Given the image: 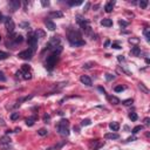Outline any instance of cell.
<instances>
[{
	"label": "cell",
	"mask_w": 150,
	"mask_h": 150,
	"mask_svg": "<svg viewBox=\"0 0 150 150\" xmlns=\"http://www.w3.org/2000/svg\"><path fill=\"white\" fill-rule=\"evenodd\" d=\"M9 7H11V9H12V12H14V11H17L19 7H20V1H18V0H11L8 2Z\"/></svg>",
	"instance_id": "cell-9"
},
{
	"label": "cell",
	"mask_w": 150,
	"mask_h": 150,
	"mask_svg": "<svg viewBox=\"0 0 150 150\" xmlns=\"http://www.w3.org/2000/svg\"><path fill=\"white\" fill-rule=\"evenodd\" d=\"M135 140H136V137H129L127 140V142H131V141H135Z\"/></svg>",
	"instance_id": "cell-44"
},
{
	"label": "cell",
	"mask_w": 150,
	"mask_h": 150,
	"mask_svg": "<svg viewBox=\"0 0 150 150\" xmlns=\"http://www.w3.org/2000/svg\"><path fill=\"white\" fill-rule=\"evenodd\" d=\"M112 47H114V48H116V49H120V48H121V46H118L117 43H114V45H112Z\"/></svg>",
	"instance_id": "cell-42"
},
{
	"label": "cell",
	"mask_w": 150,
	"mask_h": 150,
	"mask_svg": "<svg viewBox=\"0 0 150 150\" xmlns=\"http://www.w3.org/2000/svg\"><path fill=\"white\" fill-rule=\"evenodd\" d=\"M89 7H90V2H87V4L84 5V11H88V9H89Z\"/></svg>",
	"instance_id": "cell-38"
},
{
	"label": "cell",
	"mask_w": 150,
	"mask_h": 150,
	"mask_svg": "<svg viewBox=\"0 0 150 150\" xmlns=\"http://www.w3.org/2000/svg\"><path fill=\"white\" fill-rule=\"evenodd\" d=\"M0 21H4V17H2V14L0 13Z\"/></svg>",
	"instance_id": "cell-47"
},
{
	"label": "cell",
	"mask_w": 150,
	"mask_h": 150,
	"mask_svg": "<svg viewBox=\"0 0 150 150\" xmlns=\"http://www.w3.org/2000/svg\"><path fill=\"white\" fill-rule=\"evenodd\" d=\"M21 72L24 73V72H31V67L27 66V65H22L21 67Z\"/></svg>",
	"instance_id": "cell-30"
},
{
	"label": "cell",
	"mask_w": 150,
	"mask_h": 150,
	"mask_svg": "<svg viewBox=\"0 0 150 150\" xmlns=\"http://www.w3.org/2000/svg\"><path fill=\"white\" fill-rule=\"evenodd\" d=\"M63 14L62 12H60V11H55V12H49V17L52 18H61Z\"/></svg>",
	"instance_id": "cell-16"
},
{
	"label": "cell",
	"mask_w": 150,
	"mask_h": 150,
	"mask_svg": "<svg viewBox=\"0 0 150 150\" xmlns=\"http://www.w3.org/2000/svg\"><path fill=\"white\" fill-rule=\"evenodd\" d=\"M18 117H19V112H13L12 115H11V120H13V121H15Z\"/></svg>",
	"instance_id": "cell-33"
},
{
	"label": "cell",
	"mask_w": 150,
	"mask_h": 150,
	"mask_svg": "<svg viewBox=\"0 0 150 150\" xmlns=\"http://www.w3.org/2000/svg\"><path fill=\"white\" fill-rule=\"evenodd\" d=\"M9 56L8 53H6V52H2V50H0V60H5V59H7Z\"/></svg>",
	"instance_id": "cell-23"
},
{
	"label": "cell",
	"mask_w": 150,
	"mask_h": 150,
	"mask_svg": "<svg viewBox=\"0 0 150 150\" xmlns=\"http://www.w3.org/2000/svg\"><path fill=\"white\" fill-rule=\"evenodd\" d=\"M18 56L20 59H22V60H31L32 56H33V50L31 49V48H28V49H26V50H22V52H20L18 54Z\"/></svg>",
	"instance_id": "cell-5"
},
{
	"label": "cell",
	"mask_w": 150,
	"mask_h": 150,
	"mask_svg": "<svg viewBox=\"0 0 150 150\" xmlns=\"http://www.w3.org/2000/svg\"><path fill=\"white\" fill-rule=\"evenodd\" d=\"M114 5H115V1H108L106 4V6H104V11L107 13H110L112 11V8H114Z\"/></svg>",
	"instance_id": "cell-11"
},
{
	"label": "cell",
	"mask_w": 150,
	"mask_h": 150,
	"mask_svg": "<svg viewBox=\"0 0 150 150\" xmlns=\"http://www.w3.org/2000/svg\"><path fill=\"white\" fill-rule=\"evenodd\" d=\"M0 123H1V124H5V122H4V120H1V118H0Z\"/></svg>",
	"instance_id": "cell-48"
},
{
	"label": "cell",
	"mask_w": 150,
	"mask_h": 150,
	"mask_svg": "<svg viewBox=\"0 0 150 150\" xmlns=\"http://www.w3.org/2000/svg\"><path fill=\"white\" fill-rule=\"evenodd\" d=\"M38 134H39L40 136H46L47 134H48V131H47L46 129H43V128H42V129H39V130H38Z\"/></svg>",
	"instance_id": "cell-26"
},
{
	"label": "cell",
	"mask_w": 150,
	"mask_h": 150,
	"mask_svg": "<svg viewBox=\"0 0 150 150\" xmlns=\"http://www.w3.org/2000/svg\"><path fill=\"white\" fill-rule=\"evenodd\" d=\"M101 25L104 26V27H112V20L109 19V18H106L103 20H101Z\"/></svg>",
	"instance_id": "cell-13"
},
{
	"label": "cell",
	"mask_w": 150,
	"mask_h": 150,
	"mask_svg": "<svg viewBox=\"0 0 150 150\" xmlns=\"http://www.w3.org/2000/svg\"><path fill=\"white\" fill-rule=\"evenodd\" d=\"M138 87L141 88V89H142V90H143L144 93H146V94H148V93H149V90H148V88L144 87V84H143V83H140V86H138Z\"/></svg>",
	"instance_id": "cell-32"
},
{
	"label": "cell",
	"mask_w": 150,
	"mask_h": 150,
	"mask_svg": "<svg viewBox=\"0 0 150 150\" xmlns=\"http://www.w3.org/2000/svg\"><path fill=\"white\" fill-rule=\"evenodd\" d=\"M106 79L110 81V80H114L115 79V75H112V74H106Z\"/></svg>",
	"instance_id": "cell-34"
},
{
	"label": "cell",
	"mask_w": 150,
	"mask_h": 150,
	"mask_svg": "<svg viewBox=\"0 0 150 150\" xmlns=\"http://www.w3.org/2000/svg\"><path fill=\"white\" fill-rule=\"evenodd\" d=\"M108 99H109V101H110L112 104H118V103H120V100L117 99L116 96H109Z\"/></svg>",
	"instance_id": "cell-19"
},
{
	"label": "cell",
	"mask_w": 150,
	"mask_h": 150,
	"mask_svg": "<svg viewBox=\"0 0 150 150\" xmlns=\"http://www.w3.org/2000/svg\"><path fill=\"white\" fill-rule=\"evenodd\" d=\"M58 60H59V56H58V55L50 54L49 56H47V60H46V68L48 69V71H52V69L54 68V66L56 65Z\"/></svg>",
	"instance_id": "cell-3"
},
{
	"label": "cell",
	"mask_w": 150,
	"mask_h": 150,
	"mask_svg": "<svg viewBox=\"0 0 150 150\" xmlns=\"http://www.w3.org/2000/svg\"><path fill=\"white\" fill-rule=\"evenodd\" d=\"M109 128H110L112 131H117V130L120 129V124H118L117 122H110V123H109Z\"/></svg>",
	"instance_id": "cell-15"
},
{
	"label": "cell",
	"mask_w": 150,
	"mask_h": 150,
	"mask_svg": "<svg viewBox=\"0 0 150 150\" xmlns=\"http://www.w3.org/2000/svg\"><path fill=\"white\" fill-rule=\"evenodd\" d=\"M67 37H68V40L71 42L72 46H83L84 40H82V37H81V33H80L77 29L75 28H68V33H67Z\"/></svg>",
	"instance_id": "cell-1"
},
{
	"label": "cell",
	"mask_w": 150,
	"mask_h": 150,
	"mask_svg": "<svg viewBox=\"0 0 150 150\" xmlns=\"http://www.w3.org/2000/svg\"><path fill=\"white\" fill-rule=\"evenodd\" d=\"M117 59H118V61H124V58H123L122 55H118V56H117Z\"/></svg>",
	"instance_id": "cell-43"
},
{
	"label": "cell",
	"mask_w": 150,
	"mask_h": 150,
	"mask_svg": "<svg viewBox=\"0 0 150 150\" xmlns=\"http://www.w3.org/2000/svg\"><path fill=\"white\" fill-rule=\"evenodd\" d=\"M27 42H28V45L31 46V49L35 50L37 48V43H38V37L35 35L34 32H29L28 33V37H27Z\"/></svg>",
	"instance_id": "cell-4"
},
{
	"label": "cell",
	"mask_w": 150,
	"mask_h": 150,
	"mask_svg": "<svg viewBox=\"0 0 150 150\" xmlns=\"http://www.w3.org/2000/svg\"><path fill=\"white\" fill-rule=\"evenodd\" d=\"M76 21H77V24L80 25V27L83 29L84 32L87 31L88 28H89V25H88V21L84 19V18H82L81 15H76Z\"/></svg>",
	"instance_id": "cell-6"
},
{
	"label": "cell",
	"mask_w": 150,
	"mask_h": 150,
	"mask_svg": "<svg viewBox=\"0 0 150 150\" xmlns=\"http://www.w3.org/2000/svg\"><path fill=\"white\" fill-rule=\"evenodd\" d=\"M133 102H134L133 99H128V100L122 101V103L124 104V106H130V104H133Z\"/></svg>",
	"instance_id": "cell-29"
},
{
	"label": "cell",
	"mask_w": 150,
	"mask_h": 150,
	"mask_svg": "<svg viewBox=\"0 0 150 150\" xmlns=\"http://www.w3.org/2000/svg\"><path fill=\"white\" fill-rule=\"evenodd\" d=\"M81 4H82L81 0H79V1H68V5H71V6H79Z\"/></svg>",
	"instance_id": "cell-27"
},
{
	"label": "cell",
	"mask_w": 150,
	"mask_h": 150,
	"mask_svg": "<svg viewBox=\"0 0 150 150\" xmlns=\"http://www.w3.org/2000/svg\"><path fill=\"white\" fill-rule=\"evenodd\" d=\"M140 6H141V8H146L148 6V1L147 0H141L140 1Z\"/></svg>",
	"instance_id": "cell-31"
},
{
	"label": "cell",
	"mask_w": 150,
	"mask_h": 150,
	"mask_svg": "<svg viewBox=\"0 0 150 150\" xmlns=\"http://www.w3.org/2000/svg\"><path fill=\"white\" fill-rule=\"evenodd\" d=\"M0 40H1V37H0Z\"/></svg>",
	"instance_id": "cell-49"
},
{
	"label": "cell",
	"mask_w": 150,
	"mask_h": 150,
	"mask_svg": "<svg viewBox=\"0 0 150 150\" xmlns=\"http://www.w3.org/2000/svg\"><path fill=\"white\" fill-rule=\"evenodd\" d=\"M5 28L8 33H13V31L15 28V25H14V21L11 19V18H7L6 21H5Z\"/></svg>",
	"instance_id": "cell-7"
},
{
	"label": "cell",
	"mask_w": 150,
	"mask_h": 150,
	"mask_svg": "<svg viewBox=\"0 0 150 150\" xmlns=\"http://www.w3.org/2000/svg\"><path fill=\"white\" fill-rule=\"evenodd\" d=\"M125 88L123 87V86H121V84H120V86H116V87L114 88V90H115V92L116 93H120V92H123V90H124Z\"/></svg>",
	"instance_id": "cell-28"
},
{
	"label": "cell",
	"mask_w": 150,
	"mask_h": 150,
	"mask_svg": "<svg viewBox=\"0 0 150 150\" xmlns=\"http://www.w3.org/2000/svg\"><path fill=\"white\" fill-rule=\"evenodd\" d=\"M41 5L43 7H47V6H49V1H46V0H41Z\"/></svg>",
	"instance_id": "cell-35"
},
{
	"label": "cell",
	"mask_w": 150,
	"mask_h": 150,
	"mask_svg": "<svg viewBox=\"0 0 150 150\" xmlns=\"http://www.w3.org/2000/svg\"><path fill=\"white\" fill-rule=\"evenodd\" d=\"M149 121H150L149 117H146V118H144V124L148 125V124H149Z\"/></svg>",
	"instance_id": "cell-40"
},
{
	"label": "cell",
	"mask_w": 150,
	"mask_h": 150,
	"mask_svg": "<svg viewBox=\"0 0 150 150\" xmlns=\"http://www.w3.org/2000/svg\"><path fill=\"white\" fill-rule=\"evenodd\" d=\"M118 24H120V26H122V27H125V26H128V22H125V21H120V22H118Z\"/></svg>",
	"instance_id": "cell-37"
},
{
	"label": "cell",
	"mask_w": 150,
	"mask_h": 150,
	"mask_svg": "<svg viewBox=\"0 0 150 150\" xmlns=\"http://www.w3.org/2000/svg\"><path fill=\"white\" fill-rule=\"evenodd\" d=\"M0 81H2V82H4V81H6V76L4 75V73H2V72H0Z\"/></svg>",
	"instance_id": "cell-36"
},
{
	"label": "cell",
	"mask_w": 150,
	"mask_h": 150,
	"mask_svg": "<svg viewBox=\"0 0 150 150\" xmlns=\"http://www.w3.org/2000/svg\"><path fill=\"white\" fill-rule=\"evenodd\" d=\"M48 120H49V115H45V116H43V121H45V123H47V121H48Z\"/></svg>",
	"instance_id": "cell-39"
},
{
	"label": "cell",
	"mask_w": 150,
	"mask_h": 150,
	"mask_svg": "<svg viewBox=\"0 0 150 150\" xmlns=\"http://www.w3.org/2000/svg\"><path fill=\"white\" fill-rule=\"evenodd\" d=\"M9 143H11V138L7 137V136H4V137L0 138V144L5 146V144H9Z\"/></svg>",
	"instance_id": "cell-17"
},
{
	"label": "cell",
	"mask_w": 150,
	"mask_h": 150,
	"mask_svg": "<svg viewBox=\"0 0 150 150\" xmlns=\"http://www.w3.org/2000/svg\"><path fill=\"white\" fill-rule=\"evenodd\" d=\"M99 90H100V92H102V93H103V94H104V93H106V90H104V89H103V88H102V87H100V88H99Z\"/></svg>",
	"instance_id": "cell-46"
},
{
	"label": "cell",
	"mask_w": 150,
	"mask_h": 150,
	"mask_svg": "<svg viewBox=\"0 0 150 150\" xmlns=\"http://www.w3.org/2000/svg\"><path fill=\"white\" fill-rule=\"evenodd\" d=\"M34 123H35V117H29V118H27V120H26V124L28 125V127H32V125H34Z\"/></svg>",
	"instance_id": "cell-18"
},
{
	"label": "cell",
	"mask_w": 150,
	"mask_h": 150,
	"mask_svg": "<svg viewBox=\"0 0 150 150\" xmlns=\"http://www.w3.org/2000/svg\"><path fill=\"white\" fill-rule=\"evenodd\" d=\"M137 114H136V112H130L129 114V118L130 120H131V121H136V120H137Z\"/></svg>",
	"instance_id": "cell-25"
},
{
	"label": "cell",
	"mask_w": 150,
	"mask_h": 150,
	"mask_svg": "<svg viewBox=\"0 0 150 150\" xmlns=\"http://www.w3.org/2000/svg\"><path fill=\"white\" fill-rule=\"evenodd\" d=\"M143 34H144V37H146V40L148 42L150 41V32H149V28H146L143 31Z\"/></svg>",
	"instance_id": "cell-21"
},
{
	"label": "cell",
	"mask_w": 150,
	"mask_h": 150,
	"mask_svg": "<svg viewBox=\"0 0 150 150\" xmlns=\"http://www.w3.org/2000/svg\"><path fill=\"white\" fill-rule=\"evenodd\" d=\"M142 129H143V125H136V127L131 130V133H133V134H137V133H140Z\"/></svg>",
	"instance_id": "cell-22"
},
{
	"label": "cell",
	"mask_w": 150,
	"mask_h": 150,
	"mask_svg": "<svg viewBox=\"0 0 150 150\" xmlns=\"http://www.w3.org/2000/svg\"><path fill=\"white\" fill-rule=\"evenodd\" d=\"M58 131L63 136L69 135V121L67 118H62L58 124Z\"/></svg>",
	"instance_id": "cell-2"
},
{
	"label": "cell",
	"mask_w": 150,
	"mask_h": 150,
	"mask_svg": "<svg viewBox=\"0 0 150 150\" xmlns=\"http://www.w3.org/2000/svg\"><path fill=\"white\" fill-rule=\"evenodd\" d=\"M92 63H86V65H84L83 66V68H92Z\"/></svg>",
	"instance_id": "cell-41"
},
{
	"label": "cell",
	"mask_w": 150,
	"mask_h": 150,
	"mask_svg": "<svg viewBox=\"0 0 150 150\" xmlns=\"http://www.w3.org/2000/svg\"><path fill=\"white\" fill-rule=\"evenodd\" d=\"M80 81L82 82L83 84H86V86H88V87H90V86H93V82H92V79L88 76V75H82L81 77H80Z\"/></svg>",
	"instance_id": "cell-8"
},
{
	"label": "cell",
	"mask_w": 150,
	"mask_h": 150,
	"mask_svg": "<svg viewBox=\"0 0 150 150\" xmlns=\"http://www.w3.org/2000/svg\"><path fill=\"white\" fill-rule=\"evenodd\" d=\"M118 137H120V135L116 133H108L104 135V138H107V140H117Z\"/></svg>",
	"instance_id": "cell-12"
},
{
	"label": "cell",
	"mask_w": 150,
	"mask_h": 150,
	"mask_svg": "<svg viewBox=\"0 0 150 150\" xmlns=\"http://www.w3.org/2000/svg\"><path fill=\"white\" fill-rule=\"evenodd\" d=\"M103 146H104V142L103 141H99V140H96V141H94L92 143V147L94 148V150L100 149V148H102Z\"/></svg>",
	"instance_id": "cell-10"
},
{
	"label": "cell",
	"mask_w": 150,
	"mask_h": 150,
	"mask_svg": "<svg viewBox=\"0 0 150 150\" xmlns=\"http://www.w3.org/2000/svg\"><path fill=\"white\" fill-rule=\"evenodd\" d=\"M129 41H130V42H137L138 40H137V39H130Z\"/></svg>",
	"instance_id": "cell-45"
},
{
	"label": "cell",
	"mask_w": 150,
	"mask_h": 150,
	"mask_svg": "<svg viewBox=\"0 0 150 150\" xmlns=\"http://www.w3.org/2000/svg\"><path fill=\"white\" fill-rule=\"evenodd\" d=\"M90 124H92V121L89 118H86V120H82L81 121V125L82 127H84V125H90Z\"/></svg>",
	"instance_id": "cell-24"
},
{
	"label": "cell",
	"mask_w": 150,
	"mask_h": 150,
	"mask_svg": "<svg viewBox=\"0 0 150 150\" xmlns=\"http://www.w3.org/2000/svg\"><path fill=\"white\" fill-rule=\"evenodd\" d=\"M131 54L136 55V56H138V55L141 54V49L138 48V47H134L133 49H131Z\"/></svg>",
	"instance_id": "cell-20"
},
{
	"label": "cell",
	"mask_w": 150,
	"mask_h": 150,
	"mask_svg": "<svg viewBox=\"0 0 150 150\" xmlns=\"http://www.w3.org/2000/svg\"><path fill=\"white\" fill-rule=\"evenodd\" d=\"M45 24H46V27L49 29V31H54V29L56 28L55 24L52 20H46V21H45Z\"/></svg>",
	"instance_id": "cell-14"
}]
</instances>
